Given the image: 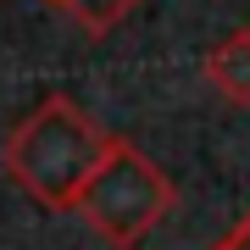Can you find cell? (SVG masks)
Segmentation results:
<instances>
[{
    "mask_svg": "<svg viewBox=\"0 0 250 250\" xmlns=\"http://www.w3.org/2000/svg\"><path fill=\"white\" fill-rule=\"evenodd\" d=\"M111 139L117 134H106L78 100L45 95L17 123V134L6 139V172L45 211H78V195L89 189L95 167L111 150Z\"/></svg>",
    "mask_w": 250,
    "mask_h": 250,
    "instance_id": "6da1fadb",
    "label": "cell"
},
{
    "mask_svg": "<svg viewBox=\"0 0 250 250\" xmlns=\"http://www.w3.org/2000/svg\"><path fill=\"white\" fill-rule=\"evenodd\" d=\"M172 206H178V189H172L167 167H156L139 145L111 139L106 161L95 167L89 189L78 195V217L106 245L134 250V245H145L156 233V223H167Z\"/></svg>",
    "mask_w": 250,
    "mask_h": 250,
    "instance_id": "7a4b0ae2",
    "label": "cell"
},
{
    "mask_svg": "<svg viewBox=\"0 0 250 250\" xmlns=\"http://www.w3.org/2000/svg\"><path fill=\"white\" fill-rule=\"evenodd\" d=\"M206 83L228 100V106H250V28H228L211 50H206Z\"/></svg>",
    "mask_w": 250,
    "mask_h": 250,
    "instance_id": "3957f363",
    "label": "cell"
},
{
    "mask_svg": "<svg viewBox=\"0 0 250 250\" xmlns=\"http://www.w3.org/2000/svg\"><path fill=\"white\" fill-rule=\"evenodd\" d=\"M56 6H62L67 17L83 28V34H111V28L123 22L139 0H56Z\"/></svg>",
    "mask_w": 250,
    "mask_h": 250,
    "instance_id": "277c9868",
    "label": "cell"
},
{
    "mask_svg": "<svg viewBox=\"0 0 250 250\" xmlns=\"http://www.w3.org/2000/svg\"><path fill=\"white\" fill-rule=\"evenodd\" d=\"M211 250H250V211H245V217H239V223H233V228H228Z\"/></svg>",
    "mask_w": 250,
    "mask_h": 250,
    "instance_id": "5b68a950",
    "label": "cell"
}]
</instances>
